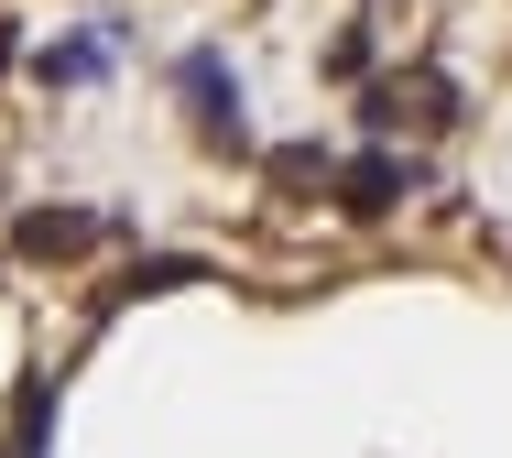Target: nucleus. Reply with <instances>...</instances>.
Segmentation results:
<instances>
[{
	"label": "nucleus",
	"instance_id": "f257e3e1",
	"mask_svg": "<svg viewBox=\"0 0 512 458\" xmlns=\"http://www.w3.org/2000/svg\"><path fill=\"white\" fill-rule=\"evenodd\" d=\"M175 99L197 110V153H218V164L251 153V99H240V77H229V44H186V55H175Z\"/></svg>",
	"mask_w": 512,
	"mask_h": 458
},
{
	"label": "nucleus",
	"instance_id": "f03ea898",
	"mask_svg": "<svg viewBox=\"0 0 512 458\" xmlns=\"http://www.w3.org/2000/svg\"><path fill=\"white\" fill-rule=\"evenodd\" d=\"M414 186H425V164H404L393 142H371V153H349V164L327 175V197H338V219H349V229H382Z\"/></svg>",
	"mask_w": 512,
	"mask_h": 458
},
{
	"label": "nucleus",
	"instance_id": "7ed1b4c3",
	"mask_svg": "<svg viewBox=\"0 0 512 458\" xmlns=\"http://www.w3.org/2000/svg\"><path fill=\"white\" fill-rule=\"evenodd\" d=\"M99 240H120V208H22V229H11V251L22 262H88Z\"/></svg>",
	"mask_w": 512,
	"mask_h": 458
},
{
	"label": "nucleus",
	"instance_id": "20e7f679",
	"mask_svg": "<svg viewBox=\"0 0 512 458\" xmlns=\"http://www.w3.org/2000/svg\"><path fill=\"white\" fill-rule=\"evenodd\" d=\"M120 55H131V22H77V33H55V44L33 55V77H44V88H109Z\"/></svg>",
	"mask_w": 512,
	"mask_h": 458
},
{
	"label": "nucleus",
	"instance_id": "39448f33",
	"mask_svg": "<svg viewBox=\"0 0 512 458\" xmlns=\"http://www.w3.org/2000/svg\"><path fill=\"white\" fill-rule=\"evenodd\" d=\"M197 273H207L197 251H153V262H131V273L109 284V295H99V306H88V317H120L131 295H175V284H197Z\"/></svg>",
	"mask_w": 512,
	"mask_h": 458
},
{
	"label": "nucleus",
	"instance_id": "423d86ee",
	"mask_svg": "<svg viewBox=\"0 0 512 458\" xmlns=\"http://www.w3.org/2000/svg\"><path fill=\"white\" fill-rule=\"evenodd\" d=\"M44 437H55V382H22V404L0 426V458H44Z\"/></svg>",
	"mask_w": 512,
	"mask_h": 458
},
{
	"label": "nucleus",
	"instance_id": "0eeeda50",
	"mask_svg": "<svg viewBox=\"0 0 512 458\" xmlns=\"http://www.w3.org/2000/svg\"><path fill=\"white\" fill-rule=\"evenodd\" d=\"M262 175H273V197H316V186H327L338 164H327V142H284V153H273Z\"/></svg>",
	"mask_w": 512,
	"mask_h": 458
},
{
	"label": "nucleus",
	"instance_id": "6e6552de",
	"mask_svg": "<svg viewBox=\"0 0 512 458\" xmlns=\"http://www.w3.org/2000/svg\"><path fill=\"white\" fill-rule=\"evenodd\" d=\"M327 77H371V33H360V22H349L338 44H327Z\"/></svg>",
	"mask_w": 512,
	"mask_h": 458
},
{
	"label": "nucleus",
	"instance_id": "1a4fd4ad",
	"mask_svg": "<svg viewBox=\"0 0 512 458\" xmlns=\"http://www.w3.org/2000/svg\"><path fill=\"white\" fill-rule=\"evenodd\" d=\"M0 66H22V22H0Z\"/></svg>",
	"mask_w": 512,
	"mask_h": 458
}]
</instances>
